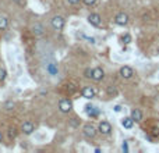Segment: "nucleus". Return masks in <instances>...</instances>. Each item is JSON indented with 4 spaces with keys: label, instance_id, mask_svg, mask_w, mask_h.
Returning <instances> with one entry per match:
<instances>
[{
    "label": "nucleus",
    "instance_id": "f257e3e1",
    "mask_svg": "<svg viewBox=\"0 0 159 153\" xmlns=\"http://www.w3.org/2000/svg\"><path fill=\"white\" fill-rule=\"evenodd\" d=\"M71 109H73V102L69 98H63L59 100V110L62 113H70Z\"/></svg>",
    "mask_w": 159,
    "mask_h": 153
},
{
    "label": "nucleus",
    "instance_id": "f03ea898",
    "mask_svg": "<svg viewBox=\"0 0 159 153\" xmlns=\"http://www.w3.org/2000/svg\"><path fill=\"white\" fill-rule=\"evenodd\" d=\"M50 24H52L53 30L62 31V30L64 28V25H66V20H64V18H63L62 16H56V17H53V18H52Z\"/></svg>",
    "mask_w": 159,
    "mask_h": 153
},
{
    "label": "nucleus",
    "instance_id": "7ed1b4c3",
    "mask_svg": "<svg viewBox=\"0 0 159 153\" xmlns=\"http://www.w3.org/2000/svg\"><path fill=\"white\" fill-rule=\"evenodd\" d=\"M115 23H116L117 25H120V26L127 25V24H129V16H127L126 13L116 14V17H115Z\"/></svg>",
    "mask_w": 159,
    "mask_h": 153
},
{
    "label": "nucleus",
    "instance_id": "20e7f679",
    "mask_svg": "<svg viewBox=\"0 0 159 153\" xmlns=\"http://www.w3.org/2000/svg\"><path fill=\"white\" fill-rule=\"evenodd\" d=\"M88 23H90L91 25H94V26H101L102 25V18H101L99 14L92 13V14L88 16Z\"/></svg>",
    "mask_w": 159,
    "mask_h": 153
},
{
    "label": "nucleus",
    "instance_id": "39448f33",
    "mask_svg": "<svg viewBox=\"0 0 159 153\" xmlns=\"http://www.w3.org/2000/svg\"><path fill=\"white\" fill-rule=\"evenodd\" d=\"M98 131L103 135H109L112 132V125H110L108 121H101L99 123V127H98Z\"/></svg>",
    "mask_w": 159,
    "mask_h": 153
},
{
    "label": "nucleus",
    "instance_id": "423d86ee",
    "mask_svg": "<svg viewBox=\"0 0 159 153\" xmlns=\"http://www.w3.org/2000/svg\"><path fill=\"white\" fill-rule=\"evenodd\" d=\"M35 131V125L31 121H25V123L21 125V132L25 134V135H31V134Z\"/></svg>",
    "mask_w": 159,
    "mask_h": 153
},
{
    "label": "nucleus",
    "instance_id": "0eeeda50",
    "mask_svg": "<svg viewBox=\"0 0 159 153\" xmlns=\"http://www.w3.org/2000/svg\"><path fill=\"white\" fill-rule=\"evenodd\" d=\"M81 95H83L84 99L91 100L92 98H95V91H94V88H91V86H84V88L81 89Z\"/></svg>",
    "mask_w": 159,
    "mask_h": 153
},
{
    "label": "nucleus",
    "instance_id": "6e6552de",
    "mask_svg": "<svg viewBox=\"0 0 159 153\" xmlns=\"http://www.w3.org/2000/svg\"><path fill=\"white\" fill-rule=\"evenodd\" d=\"M119 72H120V75H122V78H124V79L131 78L132 74H134V72H132V68L129 67V65H123Z\"/></svg>",
    "mask_w": 159,
    "mask_h": 153
},
{
    "label": "nucleus",
    "instance_id": "1a4fd4ad",
    "mask_svg": "<svg viewBox=\"0 0 159 153\" xmlns=\"http://www.w3.org/2000/svg\"><path fill=\"white\" fill-rule=\"evenodd\" d=\"M84 135H85L87 138H95L96 128L94 127V125H91V124H87V125H84Z\"/></svg>",
    "mask_w": 159,
    "mask_h": 153
},
{
    "label": "nucleus",
    "instance_id": "9d476101",
    "mask_svg": "<svg viewBox=\"0 0 159 153\" xmlns=\"http://www.w3.org/2000/svg\"><path fill=\"white\" fill-rule=\"evenodd\" d=\"M91 78H92L94 81H102V79L105 78V72H103L102 68L96 67V68L92 70V77H91Z\"/></svg>",
    "mask_w": 159,
    "mask_h": 153
},
{
    "label": "nucleus",
    "instance_id": "9b49d317",
    "mask_svg": "<svg viewBox=\"0 0 159 153\" xmlns=\"http://www.w3.org/2000/svg\"><path fill=\"white\" fill-rule=\"evenodd\" d=\"M32 32L35 33L37 36H41V35H43V33H45V28H43L42 24L37 23V24H34V25H32Z\"/></svg>",
    "mask_w": 159,
    "mask_h": 153
},
{
    "label": "nucleus",
    "instance_id": "f8f14e48",
    "mask_svg": "<svg viewBox=\"0 0 159 153\" xmlns=\"http://www.w3.org/2000/svg\"><path fill=\"white\" fill-rule=\"evenodd\" d=\"M131 118L136 123H140V121L143 120V111L140 110V109H134V110L131 111Z\"/></svg>",
    "mask_w": 159,
    "mask_h": 153
},
{
    "label": "nucleus",
    "instance_id": "ddd939ff",
    "mask_svg": "<svg viewBox=\"0 0 159 153\" xmlns=\"http://www.w3.org/2000/svg\"><path fill=\"white\" fill-rule=\"evenodd\" d=\"M132 124H134V120H132L131 117H126L122 120V125L124 128H127V130H130V128H132Z\"/></svg>",
    "mask_w": 159,
    "mask_h": 153
},
{
    "label": "nucleus",
    "instance_id": "4468645a",
    "mask_svg": "<svg viewBox=\"0 0 159 153\" xmlns=\"http://www.w3.org/2000/svg\"><path fill=\"white\" fill-rule=\"evenodd\" d=\"M87 113H88V116H91V117H96L98 116V110H96V107H94V106H87Z\"/></svg>",
    "mask_w": 159,
    "mask_h": 153
},
{
    "label": "nucleus",
    "instance_id": "2eb2a0df",
    "mask_svg": "<svg viewBox=\"0 0 159 153\" xmlns=\"http://www.w3.org/2000/svg\"><path fill=\"white\" fill-rule=\"evenodd\" d=\"M7 26H9V20L6 17H0V31L7 30Z\"/></svg>",
    "mask_w": 159,
    "mask_h": 153
},
{
    "label": "nucleus",
    "instance_id": "dca6fc26",
    "mask_svg": "<svg viewBox=\"0 0 159 153\" xmlns=\"http://www.w3.org/2000/svg\"><path fill=\"white\" fill-rule=\"evenodd\" d=\"M123 43H124V45L131 43V35H130V33H126V35L123 36Z\"/></svg>",
    "mask_w": 159,
    "mask_h": 153
},
{
    "label": "nucleus",
    "instance_id": "f3484780",
    "mask_svg": "<svg viewBox=\"0 0 159 153\" xmlns=\"http://www.w3.org/2000/svg\"><path fill=\"white\" fill-rule=\"evenodd\" d=\"M6 78H7V71L0 67V81H4Z\"/></svg>",
    "mask_w": 159,
    "mask_h": 153
},
{
    "label": "nucleus",
    "instance_id": "a211bd4d",
    "mask_svg": "<svg viewBox=\"0 0 159 153\" xmlns=\"http://www.w3.org/2000/svg\"><path fill=\"white\" fill-rule=\"evenodd\" d=\"M16 128H10V130H9V137L10 138H16V135H17V132H16Z\"/></svg>",
    "mask_w": 159,
    "mask_h": 153
},
{
    "label": "nucleus",
    "instance_id": "6ab92c4d",
    "mask_svg": "<svg viewBox=\"0 0 159 153\" xmlns=\"http://www.w3.org/2000/svg\"><path fill=\"white\" fill-rule=\"evenodd\" d=\"M122 149H123V152H129V142H127V141H124V142H123V145H122Z\"/></svg>",
    "mask_w": 159,
    "mask_h": 153
},
{
    "label": "nucleus",
    "instance_id": "aec40b11",
    "mask_svg": "<svg viewBox=\"0 0 159 153\" xmlns=\"http://www.w3.org/2000/svg\"><path fill=\"white\" fill-rule=\"evenodd\" d=\"M83 3L87 4V6H94L96 3V0H83Z\"/></svg>",
    "mask_w": 159,
    "mask_h": 153
},
{
    "label": "nucleus",
    "instance_id": "412c9836",
    "mask_svg": "<svg viewBox=\"0 0 159 153\" xmlns=\"http://www.w3.org/2000/svg\"><path fill=\"white\" fill-rule=\"evenodd\" d=\"M13 107H14L13 102H7V103H6V109H7V110H13Z\"/></svg>",
    "mask_w": 159,
    "mask_h": 153
},
{
    "label": "nucleus",
    "instance_id": "4be33fe9",
    "mask_svg": "<svg viewBox=\"0 0 159 153\" xmlns=\"http://www.w3.org/2000/svg\"><path fill=\"white\" fill-rule=\"evenodd\" d=\"M85 77L87 78H91V77H92V70H85Z\"/></svg>",
    "mask_w": 159,
    "mask_h": 153
},
{
    "label": "nucleus",
    "instance_id": "5701e85b",
    "mask_svg": "<svg viewBox=\"0 0 159 153\" xmlns=\"http://www.w3.org/2000/svg\"><path fill=\"white\" fill-rule=\"evenodd\" d=\"M113 110L116 111V113H119V111H122V106H119V104H116V106L113 107Z\"/></svg>",
    "mask_w": 159,
    "mask_h": 153
},
{
    "label": "nucleus",
    "instance_id": "b1692460",
    "mask_svg": "<svg viewBox=\"0 0 159 153\" xmlns=\"http://www.w3.org/2000/svg\"><path fill=\"white\" fill-rule=\"evenodd\" d=\"M16 3H18V4H21V6H24L25 4V0H14Z\"/></svg>",
    "mask_w": 159,
    "mask_h": 153
},
{
    "label": "nucleus",
    "instance_id": "393cba45",
    "mask_svg": "<svg viewBox=\"0 0 159 153\" xmlns=\"http://www.w3.org/2000/svg\"><path fill=\"white\" fill-rule=\"evenodd\" d=\"M70 4H77V3H80V0H67Z\"/></svg>",
    "mask_w": 159,
    "mask_h": 153
},
{
    "label": "nucleus",
    "instance_id": "a878e982",
    "mask_svg": "<svg viewBox=\"0 0 159 153\" xmlns=\"http://www.w3.org/2000/svg\"><path fill=\"white\" fill-rule=\"evenodd\" d=\"M108 92H109V93L112 95V93H115L116 91H115V88H113V89H112V88H109V89H108Z\"/></svg>",
    "mask_w": 159,
    "mask_h": 153
},
{
    "label": "nucleus",
    "instance_id": "bb28decb",
    "mask_svg": "<svg viewBox=\"0 0 159 153\" xmlns=\"http://www.w3.org/2000/svg\"><path fill=\"white\" fill-rule=\"evenodd\" d=\"M87 39L90 40V42H91V43H95V39H94V38H87Z\"/></svg>",
    "mask_w": 159,
    "mask_h": 153
},
{
    "label": "nucleus",
    "instance_id": "cd10ccee",
    "mask_svg": "<svg viewBox=\"0 0 159 153\" xmlns=\"http://www.w3.org/2000/svg\"><path fill=\"white\" fill-rule=\"evenodd\" d=\"M2 139H3V135H2V132H0V142H2Z\"/></svg>",
    "mask_w": 159,
    "mask_h": 153
}]
</instances>
